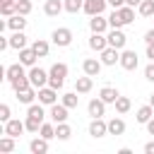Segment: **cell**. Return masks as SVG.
Masks as SVG:
<instances>
[{
  "instance_id": "4dcf8cb0",
  "label": "cell",
  "mask_w": 154,
  "mask_h": 154,
  "mask_svg": "<svg viewBox=\"0 0 154 154\" xmlns=\"http://www.w3.org/2000/svg\"><path fill=\"white\" fill-rule=\"evenodd\" d=\"M137 10H140L142 17H154V0H142Z\"/></svg>"
},
{
  "instance_id": "8d00e7d4",
  "label": "cell",
  "mask_w": 154,
  "mask_h": 154,
  "mask_svg": "<svg viewBox=\"0 0 154 154\" xmlns=\"http://www.w3.org/2000/svg\"><path fill=\"white\" fill-rule=\"evenodd\" d=\"M12 149H14V142H12V135H7V137H2V140H0V152H5V154H7V152H12Z\"/></svg>"
},
{
  "instance_id": "30bf717a",
  "label": "cell",
  "mask_w": 154,
  "mask_h": 154,
  "mask_svg": "<svg viewBox=\"0 0 154 154\" xmlns=\"http://www.w3.org/2000/svg\"><path fill=\"white\" fill-rule=\"evenodd\" d=\"M24 128H26V123H22V120H7L5 123V135H12V137H19L22 132H24Z\"/></svg>"
},
{
  "instance_id": "d590c367",
  "label": "cell",
  "mask_w": 154,
  "mask_h": 154,
  "mask_svg": "<svg viewBox=\"0 0 154 154\" xmlns=\"http://www.w3.org/2000/svg\"><path fill=\"white\" fill-rule=\"evenodd\" d=\"M65 10L75 14V12H79V10H84V2H82V0H65Z\"/></svg>"
},
{
  "instance_id": "5b68a950",
  "label": "cell",
  "mask_w": 154,
  "mask_h": 154,
  "mask_svg": "<svg viewBox=\"0 0 154 154\" xmlns=\"http://www.w3.org/2000/svg\"><path fill=\"white\" fill-rule=\"evenodd\" d=\"M89 29H91L94 34H103V31L108 29V19L101 17V14H94V17L89 19Z\"/></svg>"
},
{
  "instance_id": "44dd1931",
  "label": "cell",
  "mask_w": 154,
  "mask_h": 154,
  "mask_svg": "<svg viewBox=\"0 0 154 154\" xmlns=\"http://www.w3.org/2000/svg\"><path fill=\"white\" fill-rule=\"evenodd\" d=\"M91 87H94V79H91V75L77 77V91H79V94H87V91H91Z\"/></svg>"
},
{
  "instance_id": "f546056e",
  "label": "cell",
  "mask_w": 154,
  "mask_h": 154,
  "mask_svg": "<svg viewBox=\"0 0 154 154\" xmlns=\"http://www.w3.org/2000/svg\"><path fill=\"white\" fill-rule=\"evenodd\" d=\"M130 108H132V101H130L128 96H118V99H116V111H118V113H128Z\"/></svg>"
},
{
  "instance_id": "8fae6325",
  "label": "cell",
  "mask_w": 154,
  "mask_h": 154,
  "mask_svg": "<svg viewBox=\"0 0 154 154\" xmlns=\"http://www.w3.org/2000/svg\"><path fill=\"white\" fill-rule=\"evenodd\" d=\"M106 132H108V123H103L101 118H94L91 125H89V135L91 137H103Z\"/></svg>"
},
{
  "instance_id": "2e32d148",
  "label": "cell",
  "mask_w": 154,
  "mask_h": 154,
  "mask_svg": "<svg viewBox=\"0 0 154 154\" xmlns=\"http://www.w3.org/2000/svg\"><path fill=\"white\" fill-rule=\"evenodd\" d=\"M82 70H84V75L96 77V75H99V70H101V63H99L96 58H87V60L82 63Z\"/></svg>"
},
{
  "instance_id": "4316f807",
  "label": "cell",
  "mask_w": 154,
  "mask_h": 154,
  "mask_svg": "<svg viewBox=\"0 0 154 154\" xmlns=\"http://www.w3.org/2000/svg\"><path fill=\"white\" fill-rule=\"evenodd\" d=\"M26 116H29V118H36V120H41V123H43V116H46V113H43V106H41V101H38V103H29V111H26Z\"/></svg>"
},
{
  "instance_id": "b9f144b4",
  "label": "cell",
  "mask_w": 154,
  "mask_h": 154,
  "mask_svg": "<svg viewBox=\"0 0 154 154\" xmlns=\"http://www.w3.org/2000/svg\"><path fill=\"white\" fill-rule=\"evenodd\" d=\"M144 43H154V29H149V31L144 34Z\"/></svg>"
},
{
  "instance_id": "8992f818",
  "label": "cell",
  "mask_w": 154,
  "mask_h": 154,
  "mask_svg": "<svg viewBox=\"0 0 154 154\" xmlns=\"http://www.w3.org/2000/svg\"><path fill=\"white\" fill-rule=\"evenodd\" d=\"M118 60H120V53H118V48L108 46V48H103V51H101V63H103V65H116Z\"/></svg>"
},
{
  "instance_id": "6da1fadb",
  "label": "cell",
  "mask_w": 154,
  "mask_h": 154,
  "mask_svg": "<svg viewBox=\"0 0 154 154\" xmlns=\"http://www.w3.org/2000/svg\"><path fill=\"white\" fill-rule=\"evenodd\" d=\"M65 77H67V65H65V63H55V65L51 67V72H48V84H51L53 89H63Z\"/></svg>"
},
{
  "instance_id": "7c38bea8",
  "label": "cell",
  "mask_w": 154,
  "mask_h": 154,
  "mask_svg": "<svg viewBox=\"0 0 154 154\" xmlns=\"http://www.w3.org/2000/svg\"><path fill=\"white\" fill-rule=\"evenodd\" d=\"M120 65L125 70H135L137 67V53L135 51H123L120 53Z\"/></svg>"
},
{
  "instance_id": "e575fe53",
  "label": "cell",
  "mask_w": 154,
  "mask_h": 154,
  "mask_svg": "<svg viewBox=\"0 0 154 154\" xmlns=\"http://www.w3.org/2000/svg\"><path fill=\"white\" fill-rule=\"evenodd\" d=\"M38 135H41V137H46V140H53V137H55V128H53L51 123H43V125H41V130H38Z\"/></svg>"
},
{
  "instance_id": "484cf974",
  "label": "cell",
  "mask_w": 154,
  "mask_h": 154,
  "mask_svg": "<svg viewBox=\"0 0 154 154\" xmlns=\"http://www.w3.org/2000/svg\"><path fill=\"white\" fill-rule=\"evenodd\" d=\"M99 96H101L106 103H116V99H118L120 94H118V89H113V87H103V89L99 91Z\"/></svg>"
},
{
  "instance_id": "5bb4252c",
  "label": "cell",
  "mask_w": 154,
  "mask_h": 154,
  "mask_svg": "<svg viewBox=\"0 0 154 154\" xmlns=\"http://www.w3.org/2000/svg\"><path fill=\"white\" fill-rule=\"evenodd\" d=\"M89 46L94 48V51H103V48H108V36H103V34H94L91 31V38H89Z\"/></svg>"
},
{
  "instance_id": "f35d334b",
  "label": "cell",
  "mask_w": 154,
  "mask_h": 154,
  "mask_svg": "<svg viewBox=\"0 0 154 154\" xmlns=\"http://www.w3.org/2000/svg\"><path fill=\"white\" fill-rule=\"evenodd\" d=\"M41 125H43L41 120H36V118H29V116H26V130H29V132H38V130H41Z\"/></svg>"
},
{
  "instance_id": "603a6c76",
  "label": "cell",
  "mask_w": 154,
  "mask_h": 154,
  "mask_svg": "<svg viewBox=\"0 0 154 154\" xmlns=\"http://www.w3.org/2000/svg\"><path fill=\"white\" fill-rule=\"evenodd\" d=\"M46 152H48V140L46 137L31 140V154H46Z\"/></svg>"
},
{
  "instance_id": "f6af8a7d",
  "label": "cell",
  "mask_w": 154,
  "mask_h": 154,
  "mask_svg": "<svg viewBox=\"0 0 154 154\" xmlns=\"http://www.w3.org/2000/svg\"><path fill=\"white\" fill-rule=\"evenodd\" d=\"M144 152H147V154H154V142H147V144H144Z\"/></svg>"
},
{
  "instance_id": "ffe728a7",
  "label": "cell",
  "mask_w": 154,
  "mask_h": 154,
  "mask_svg": "<svg viewBox=\"0 0 154 154\" xmlns=\"http://www.w3.org/2000/svg\"><path fill=\"white\" fill-rule=\"evenodd\" d=\"M10 46H12V48H17V51L26 48V36H24V31H14V34L10 36Z\"/></svg>"
},
{
  "instance_id": "e0dca14e",
  "label": "cell",
  "mask_w": 154,
  "mask_h": 154,
  "mask_svg": "<svg viewBox=\"0 0 154 154\" xmlns=\"http://www.w3.org/2000/svg\"><path fill=\"white\" fill-rule=\"evenodd\" d=\"M152 118H154V106H152V103H147V106H140V108H137V120H140V123H144V125H147Z\"/></svg>"
},
{
  "instance_id": "277c9868",
  "label": "cell",
  "mask_w": 154,
  "mask_h": 154,
  "mask_svg": "<svg viewBox=\"0 0 154 154\" xmlns=\"http://www.w3.org/2000/svg\"><path fill=\"white\" fill-rule=\"evenodd\" d=\"M106 2H108V0H84V12H87L89 17L101 14L103 7H106Z\"/></svg>"
},
{
  "instance_id": "60d3db41",
  "label": "cell",
  "mask_w": 154,
  "mask_h": 154,
  "mask_svg": "<svg viewBox=\"0 0 154 154\" xmlns=\"http://www.w3.org/2000/svg\"><path fill=\"white\" fill-rule=\"evenodd\" d=\"M144 77H147L149 82H154V60H152V63L144 67Z\"/></svg>"
},
{
  "instance_id": "ab89813d",
  "label": "cell",
  "mask_w": 154,
  "mask_h": 154,
  "mask_svg": "<svg viewBox=\"0 0 154 154\" xmlns=\"http://www.w3.org/2000/svg\"><path fill=\"white\" fill-rule=\"evenodd\" d=\"M0 120H2V123H7V120H10V106H7V103H2V106H0Z\"/></svg>"
},
{
  "instance_id": "f1b7e54d",
  "label": "cell",
  "mask_w": 154,
  "mask_h": 154,
  "mask_svg": "<svg viewBox=\"0 0 154 154\" xmlns=\"http://www.w3.org/2000/svg\"><path fill=\"white\" fill-rule=\"evenodd\" d=\"M10 84L14 87V91H22V89H26V87H34V84H31V79H29V75H22V77L12 79Z\"/></svg>"
},
{
  "instance_id": "52a82bcc",
  "label": "cell",
  "mask_w": 154,
  "mask_h": 154,
  "mask_svg": "<svg viewBox=\"0 0 154 154\" xmlns=\"http://www.w3.org/2000/svg\"><path fill=\"white\" fill-rule=\"evenodd\" d=\"M55 96H58V89H53V87H41V89H38V101H41V103L53 106V103H55Z\"/></svg>"
},
{
  "instance_id": "d4e9b609",
  "label": "cell",
  "mask_w": 154,
  "mask_h": 154,
  "mask_svg": "<svg viewBox=\"0 0 154 154\" xmlns=\"http://www.w3.org/2000/svg\"><path fill=\"white\" fill-rule=\"evenodd\" d=\"M5 75H7L10 82L17 79V77H22V75H24V63H14V65H10V67L5 70Z\"/></svg>"
},
{
  "instance_id": "836d02e7",
  "label": "cell",
  "mask_w": 154,
  "mask_h": 154,
  "mask_svg": "<svg viewBox=\"0 0 154 154\" xmlns=\"http://www.w3.org/2000/svg\"><path fill=\"white\" fill-rule=\"evenodd\" d=\"M77 101H79V96H77L75 91H67V94H63V103H65L67 108H75V106H77Z\"/></svg>"
},
{
  "instance_id": "3957f363",
  "label": "cell",
  "mask_w": 154,
  "mask_h": 154,
  "mask_svg": "<svg viewBox=\"0 0 154 154\" xmlns=\"http://www.w3.org/2000/svg\"><path fill=\"white\" fill-rule=\"evenodd\" d=\"M29 79H31V84H34L36 89H41V87H46V82H48V72L41 70V67H31Z\"/></svg>"
},
{
  "instance_id": "d6986e66",
  "label": "cell",
  "mask_w": 154,
  "mask_h": 154,
  "mask_svg": "<svg viewBox=\"0 0 154 154\" xmlns=\"http://www.w3.org/2000/svg\"><path fill=\"white\" fill-rule=\"evenodd\" d=\"M36 96H38V94H36V87H26V89L17 91V99H19L22 103H34Z\"/></svg>"
},
{
  "instance_id": "7402d4cb",
  "label": "cell",
  "mask_w": 154,
  "mask_h": 154,
  "mask_svg": "<svg viewBox=\"0 0 154 154\" xmlns=\"http://www.w3.org/2000/svg\"><path fill=\"white\" fill-rule=\"evenodd\" d=\"M123 132H125L123 118H111L108 120V135H123Z\"/></svg>"
},
{
  "instance_id": "9c48e42d",
  "label": "cell",
  "mask_w": 154,
  "mask_h": 154,
  "mask_svg": "<svg viewBox=\"0 0 154 154\" xmlns=\"http://www.w3.org/2000/svg\"><path fill=\"white\" fill-rule=\"evenodd\" d=\"M51 118H53V123H65L67 120V106L65 103H53L51 106Z\"/></svg>"
},
{
  "instance_id": "bcb514c9",
  "label": "cell",
  "mask_w": 154,
  "mask_h": 154,
  "mask_svg": "<svg viewBox=\"0 0 154 154\" xmlns=\"http://www.w3.org/2000/svg\"><path fill=\"white\" fill-rule=\"evenodd\" d=\"M147 130H149V135H154V118L147 123Z\"/></svg>"
},
{
  "instance_id": "7dc6e473",
  "label": "cell",
  "mask_w": 154,
  "mask_h": 154,
  "mask_svg": "<svg viewBox=\"0 0 154 154\" xmlns=\"http://www.w3.org/2000/svg\"><path fill=\"white\" fill-rule=\"evenodd\" d=\"M125 2H128L130 7H140V2H142V0H125Z\"/></svg>"
},
{
  "instance_id": "681fc988",
  "label": "cell",
  "mask_w": 154,
  "mask_h": 154,
  "mask_svg": "<svg viewBox=\"0 0 154 154\" xmlns=\"http://www.w3.org/2000/svg\"><path fill=\"white\" fill-rule=\"evenodd\" d=\"M149 103H152V106H154V94H152V99H149Z\"/></svg>"
},
{
  "instance_id": "83f0119b",
  "label": "cell",
  "mask_w": 154,
  "mask_h": 154,
  "mask_svg": "<svg viewBox=\"0 0 154 154\" xmlns=\"http://www.w3.org/2000/svg\"><path fill=\"white\" fill-rule=\"evenodd\" d=\"M31 48L36 51V55H38V58H43V55H48V51H51V46H48V41H43V38H36Z\"/></svg>"
},
{
  "instance_id": "d6a6232c",
  "label": "cell",
  "mask_w": 154,
  "mask_h": 154,
  "mask_svg": "<svg viewBox=\"0 0 154 154\" xmlns=\"http://www.w3.org/2000/svg\"><path fill=\"white\" fill-rule=\"evenodd\" d=\"M72 135V128L67 125V123H58V128H55V137L58 140H67Z\"/></svg>"
},
{
  "instance_id": "ac0fdd59",
  "label": "cell",
  "mask_w": 154,
  "mask_h": 154,
  "mask_svg": "<svg viewBox=\"0 0 154 154\" xmlns=\"http://www.w3.org/2000/svg\"><path fill=\"white\" fill-rule=\"evenodd\" d=\"M7 26L12 29V31H24V26H26V19H24V14H14V17H10L7 19Z\"/></svg>"
},
{
  "instance_id": "7bdbcfd3",
  "label": "cell",
  "mask_w": 154,
  "mask_h": 154,
  "mask_svg": "<svg viewBox=\"0 0 154 154\" xmlns=\"http://www.w3.org/2000/svg\"><path fill=\"white\" fill-rule=\"evenodd\" d=\"M10 46V38H5V36H0V51H5Z\"/></svg>"
},
{
  "instance_id": "c3c4849f",
  "label": "cell",
  "mask_w": 154,
  "mask_h": 154,
  "mask_svg": "<svg viewBox=\"0 0 154 154\" xmlns=\"http://www.w3.org/2000/svg\"><path fill=\"white\" fill-rule=\"evenodd\" d=\"M108 2H111L113 7H123V2H125V0H108Z\"/></svg>"
},
{
  "instance_id": "4fadbf2b",
  "label": "cell",
  "mask_w": 154,
  "mask_h": 154,
  "mask_svg": "<svg viewBox=\"0 0 154 154\" xmlns=\"http://www.w3.org/2000/svg\"><path fill=\"white\" fill-rule=\"evenodd\" d=\"M108 46H113V48H118V51H120V48L125 46V34H123L120 29H116V26H113V31L108 34Z\"/></svg>"
},
{
  "instance_id": "ee69618b",
  "label": "cell",
  "mask_w": 154,
  "mask_h": 154,
  "mask_svg": "<svg viewBox=\"0 0 154 154\" xmlns=\"http://www.w3.org/2000/svg\"><path fill=\"white\" fill-rule=\"evenodd\" d=\"M147 58L154 60V43H147Z\"/></svg>"
},
{
  "instance_id": "ba28073f",
  "label": "cell",
  "mask_w": 154,
  "mask_h": 154,
  "mask_svg": "<svg viewBox=\"0 0 154 154\" xmlns=\"http://www.w3.org/2000/svg\"><path fill=\"white\" fill-rule=\"evenodd\" d=\"M87 108H89V116H91V118H101L103 111H106V101H103L101 96H99V99H91Z\"/></svg>"
},
{
  "instance_id": "cb8c5ba5",
  "label": "cell",
  "mask_w": 154,
  "mask_h": 154,
  "mask_svg": "<svg viewBox=\"0 0 154 154\" xmlns=\"http://www.w3.org/2000/svg\"><path fill=\"white\" fill-rule=\"evenodd\" d=\"M36 58H38V55H36L34 48H22V51H19V63H24V65H34Z\"/></svg>"
},
{
  "instance_id": "7a4b0ae2",
  "label": "cell",
  "mask_w": 154,
  "mask_h": 154,
  "mask_svg": "<svg viewBox=\"0 0 154 154\" xmlns=\"http://www.w3.org/2000/svg\"><path fill=\"white\" fill-rule=\"evenodd\" d=\"M53 43H58V46H70V41H72V31L67 29V26H58L55 31H53Z\"/></svg>"
},
{
  "instance_id": "1f68e13d",
  "label": "cell",
  "mask_w": 154,
  "mask_h": 154,
  "mask_svg": "<svg viewBox=\"0 0 154 154\" xmlns=\"http://www.w3.org/2000/svg\"><path fill=\"white\" fill-rule=\"evenodd\" d=\"M108 24H111V26H116V29L125 26V22H123V17H120V10H118V7H113V12H111V17H108Z\"/></svg>"
},
{
  "instance_id": "74e56055",
  "label": "cell",
  "mask_w": 154,
  "mask_h": 154,
  "mask_svg": "<svg viewBox=\"0 0 154 154\" xmlns=\"http://www.w3.org/2000/svg\"><path fill=\"white\" fill-rule=\"evenodd\" d=\"M17 12L26 17V14L31 12V0H17Z\"/></svg>"
},
{
  "instance_id": "9a60e30c",
  "label": "cell",
  "mask_w": 154,
  "mask_h": 154,
  "mask_svg": "<svg viewBox=\"0 0 154 154\" xmlns=\"http://www.w3.org/2000/svg\"><path fill=\"white\" fill-rule=\"evenodd\" d=\"M63 7H65V2H60V0H46L43 12H46L48 17H58V14L63 12Z\"/></svg>"
}]
</instances>
